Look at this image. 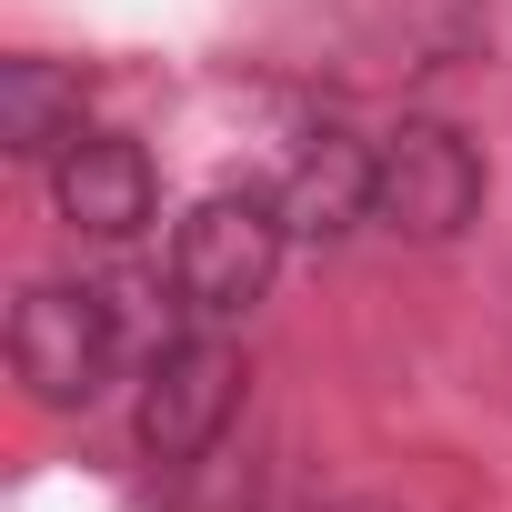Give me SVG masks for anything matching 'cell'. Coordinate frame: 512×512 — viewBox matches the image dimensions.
<instances>
[{"label":"cell","instance_id":"52a82bcc","mask_svg":"<svg viewBox=\"0 0 512 512\" xmlns=\"http://www.w3.org/2000/svg\"><path fill=\"white\" fill-rule=\"evenodd\" d=\"M81 131V71L61 61H0V151L11 161H51L61 141Z\"/></svg>","mask_w":512,"mask_h":512},{"label":"cell","instance_id":"277c9868","mask_svg":"<svg viewBox=\"0 0 512 512\" xmlns=\"http://www.w3.org/2000/svg\"><path fill=\"white\" fill-rule=\"evenodd\" d=\"M241 352L221 342V332H191V342H161L151 352V372H141V402H131V432H141V452L161 462V472H181V462H201L221 432H231V412H241Z\"/></svg>","mask_w":512,"mask_h":512},{"label":"cell","instance_id":"6da1fadb","mask_svg":"<svg viewBox=\"0 0 512 512\" xmlns=\"http://www.w3.org/2000/svg\"><path fill=\"white\" fill-rule=\"evenodd\" d=\"M292 251V221H282V191H211L191 201V221L171 231V292L201 312V322H231L272 292Z\"/></svg>","mask_w":512,"mask_h":512},{"label":"cell","instance_id":"5b68a950","mask_svg":"<svg viewBox=\"0 0 512 512\" xmlns=\"http://www.w3.org/2000/svg\"><path fill=\"white\" fill-rule=\"evenodd\" d=\"M151 201H161V181H151V151H141V141H121V131H71V141L51 151V211H61L71 231L131 241V231L151 221Z\"/></svg>","mask_w":512,"mask_h":512},{"label":"cell","instance_id":"ba28073f","mask_svg":"<svg viewBox=\"0 0 512 512\" xmlns=\"http://www.w3.org/2000/svg\"><path fill=\"white\" fill-rule=\"evenodd\" d=\"M332 512H392V502H332Z\"/></svg>","mask_w":512,"mask_h":512},{"label":"cell","instance_id":"8992f818","mask_svg":"<svg viewBox=\"0 0 512 512\" xmlns=\"http://www.w3.org/2000/svg\"><path fill=\"white\" fill-rule=\"evenodd\" d=\"M282 221H292V241H342L352 221H372V141H352V131L302 141V161L282 181Z\"/></svg>","mask_w":512,"mask_h":512},{"label":"cell","instance_id":"7a4b0ae2","mask_svg":"<svg viewBox=\"0 0 512 512\" xmlns=\"http://www.w3.org/2000/svg\"><path fill=\"white\" fill-rule=\"evenodd\" d=\"M11 372L51 412L101 402L111 372H121V302L101 282H31L21 312H11Z\"/></svg>","mask_w":512,"mask_h":512},{"label":"cell","instance_id":"3957f363","mask_svg":"<svg viewBox=\"0 0 512 512\" xmlns=\"http://www.w3.org/2000/svg\"><path fill=\"white\" fill-rule=\"evenodd\" d=\"M482 211V151L452 121H402L372 141V221L402 241H462Z\"/></svg>","mask_w":512,"mask_h":512}]
</instances>
